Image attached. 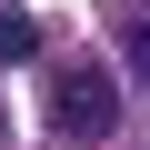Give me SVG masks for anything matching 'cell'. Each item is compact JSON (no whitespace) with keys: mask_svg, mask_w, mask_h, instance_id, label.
Masks as SVG:
<instances>
[{"mask_svg":"<svg viewBox=\"0 0 150 150\" xmlns=\"http://www.w3.org/2000/svg\"><path fill=\"white\" fill-rule=\"evenodd\" d=\"M110 120H120V80L100 60H60L50 70V130L60 140H100Z\"/></svg>","mask_w":150,"mask_h":150,"instance_id":"1","label":"cell"},{"mask_svg":"<svg viewBox=\"0 0 150 150\" xmlns=\"http://www.w3.org/2000/svg\"><path fill=\"white\" fill-rule=\"evenodd\" d=\"M50 40H40V20L30 10H0V60H40Z\"/></svg>","mask_w":150,"mask_h":150,"instance_id":"2","label":"cell"},{"mask_svg":"<svg viewBox=\"0 0 150 150\" xmlns=\"http://www.w3.org/2000/svg\"><path fill=\"white\" fill-rule=\"evenodd\" d=\"M120 50H130V70L150 80V10H120Z\"/></svg>","mask_w":150,"mask_h":150,"instance_id":"3","label":"cell"}]
</instances>
